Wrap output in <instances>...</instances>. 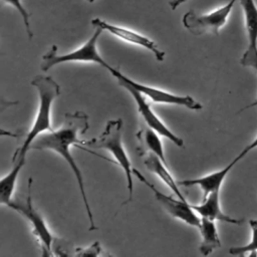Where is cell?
I'll return each mask as SVG.
<instances>
[{
  "label": "cell",
  "mask_w": 257,
  "mask_h": 257,
  "mask_svg": "<svg viewBox=\"0 0 257 257\" xmlns=\"http://www.w3.org/2000/svg\"><path fill=\"white\" fill-rule=\"evenodd\" d=\"M88 2H93V1H95V0H87Z\"/></svg>",
  "instance_id": "obj_23"
},
{
  "label": "cell",
  "mask_w": 257,
  "mask_h": 257,
  "mask_svg": "<svg viewBox=\"0 0 257 257\" xmlns=\"http://www.w3.org/2000/svg\"><path fill=\"white\" fill-rule=\"evenodd\" d=\"M242 7L247 33V47L240 63L257 71V5L255 0H239Z\"/></svg>",
  "instance_id": "obj_9"
},
{
  "label": "cell",
  "mask_w": 257,
  "mask_h": 257,
  "mask_svg": "<svg viewBox=\"0 0 257 257\" xmlns=\"http://www.w3.org/2000/svg\"><path fill=\"white\" fill-rule=\"evenodd\" d=\"M250 229H251V240L248 244L243 246L232 247L229 250V253L232 255H245L249 254V256H257V219H251L249 221Z\"/></svg>",
  "instance_id": "obj_18"
},
{
  "label": "cell",
  "mask_w": 257,
  "mask_h": 257,
  "mask_svg": "<svg viewBox=\"0 0 257 257\" xmlns=\"http://www.w3.org/2000/svg\"><path fill=\"white\" fill-rule=\"evenodd\" d=\"M191 207L201 216L214 221H222L233 225H241L244 220L225 214L220 205V191H215L203 199L199 205L191 204Z\"/></svg>",
  "instance_id": "obj_14"
},
{
  "label": "cell",
  "mask_w": 257,
  "mask_h": 257,
  "mask_svg": "<svg viewBox=\"0 0 257 257\" xmlns=\"http://www.w3.org/2000/svg\"><path fill=\"white\" fill-rule=\"evenodd\" d=\"M25 165V159H20L14 163L12 170L4 176L0 181V204L6 205L14 199L13 194L15 191V185L18 178V175Z\"/></svg>",
  "instance_id": "obj_16"
},
{
  "label": "cell",
  "mask_w": 257,
  "mask_h": 257,
  "mask_svg": "<svg viewBox=\"0 0 257 257\" xmlns=\"http://www.w3.org/2000/svg\"><path fill=\"white\" fill-rule=\"evenodd\" d=\"M31 186H32V179L29 178L26 198L22 200L13 199L8 204V207L18 212L22 216H24L30 222V224L32 225V233L36 236V238L40 242L43 255L49 256L51 255L54 237L51 235L50 231L48 230L42 216L36 211V209L33 206L32 196H31Z\"/></svg>",
  "instance_id": "obj_6"
},
{
  "label": "cell",
  "mask_w": 257,
  "mask_h": 257,
  "mask_svg": "<svg viewBox=\"0 0 257 257\" xmlns=\"http://www.w3.org/2000/svg\"><path fill=\"white\" fill-rule=\"evenodd\" d=\"M251 106H257V98H256V100H255L252 104H250V105L247 106V107H251ZM247 107H246V108H247Z\"/></svg>",
  "instance_id": "obj_22"
},
{
  "label": "cell",
  "mask_w": 257,
  "mask_h": 257,
  "mask_svg": "<svg viewBox=\"0 0 257 257\" xmlns=\"http://www.w3.org/2000/svg\"><path fill=\"white\" fill-rule=\"evenodd\" d=\"M185 1H186V0H171L169 4H170L171 8H172L173 10H175V9L178 8L181 4H183Z\"/></svg>",
  "instance_id": "obj_21"
},
{
  "label": "cell",
  "mask_w": 257,
  "mask_h": 257,
  "mask_svg": "<svg viewBox=\"0 0 257 257\" xmlns=\"http://www.w3.org/2000/svg\"><path fill=\"white\" fill-rule=\"evenodd\" d=\"M103 29L101 27L96 26L95 31L91 35V37L79 48L65 53V54H57V46L52 45L50 50L47 51L43 56L40 64V69L44 72L51 69L53 66L57 64H61L63 62H71V61H80V62H94L104 67L105 69H109L111 66L102 58V56L98 53L96 43L101 35Z\"/></svg>",
  "instance_id": "obj_4"
},
{
  "label": "cell",
  "mask_w": 257,
  "mask_h": 257,
  "mask_svg": "<svg viewBox=\"0 0 257 257\" xmlns=\"http://www.w3.org/2000/svg\"><path fill=\"white\" fill-rule=\"evenodd\" d=\"M239 161L241 160L236 156L225 168L219 171L210 173L206 176L199 177V178L181 180V181H178V184L179 186H185V187H193V186L200 187L201 190L203 191V199H204L212 192L220 191L225 178Z\"/></svg>",
  "instance_id": "obj_13"
},
{
  "label": "cell",
  "mask_w": 257,
  "mask_h": 257,
  "mask_svg": "<svg viewBox=\"0 0 257 257\" xmlns=\"http://www.w3.org/2000/svg\"><path fill=\"white\" fill-rule=\"evenodd\" d=\"M108 71L111 73L112 76H114L117 79V82L120 86L124 84L130 85L138 91H140L143 95L148 96L151 100H153L156 103L175 104L187 107L191 110H200L203 107L199 101H197L190 95H177L147 84L137 82L132 78L127 77L126 75H124L122 72H120L118 68H113L112 66L108 69Z\"/></svg>",
  "instance_id": "obj_7"
},
{
  "label": "cell",
  "mask_w": 257,
  "mask_h": 257,
  "mask_svg": "<svg viewBox=\"0 0 257 257\" xmlns=\"http://www.w3.org/2000/svg\"><path fill=\"white\" fill-rule=\"evenodd\" d=\"M124 89H126L130 94L132 95V97L134 98L138 110L140 112V114L142 115L143 119L145 120V122L147 123V125L149 127H151L152 130L156 131L160 136L170 140L172 143H174L176 146L182 148L184 146V142L181 138H179L178 136H176L157 115L156 113L153 111L151 105L148 103L145 95H143L140 91H138L137 89H135L134 87L130 86V85H121Z\"/></svg>",
  "instance_id": "obj_11"
},
{
  "label": "cell",
  "mask_w": 257,
  "mask_h": 257,
  "mask_svg": "<svg viewBox=\"0 0 257 257\" xmlns=\"http://www.w3.org/2000/svg\"><path fill=\"white\" fill-rule=\"evenodd\" d=\"M4 3L6 4H9V5H12L18 12L19 14L21 15L22 17V20L24 22V25H25V28H26V32L28 34V37L29 39L32 38L33 36V33H32V29H31V25H30V21H29V18H30V14L29 12L25 9V7L23 6L21 0H2Z\"/></svg>",
  "instance_id": "obj_19"
},
{
  "label": "cell",
  "mask_w": 257,
  "mask_h": 257,
  "mask_svg": "<svg viewBox=\"0 0 257 257\" xmlns=\"http://www.w3.org/2000/svg\"><path fill=\"white\" fill-rule=\"evenodd\" d=\"M255 149H257V137H256L249 145H247V146L237 155V157H238L240 160H242L248 153H250L251 151H253V150H255Z\"/></svg>",
  "instance_id": "obj_20"
},
{
  "label": "cell",
  "mask_w": 257,
  "mask_h": 257,
  "mask_svg": "<svg viewBox=\"0 0 257 257\" xmlns=\"http://www.w3.org/2000/svg\"><path fill=\"white\" fill-rule=\"evenodd\" d=\"M236 2L237 0H229L225 5L204 14L189 10L183 15V25L193 35L199 36L205 33L218 35L220 29L227 23Z\"/></svg>",
  "instance_id": "obj_5"
},
{
  "label": "cell",
  "mask_w": 257,
  "mask_h": 257,
  "mask_svg": "<svg viewBox=\"0 0 257 257\" xmlns=\"http://www.w3.org/2000/svg\"><path fill=\"white\" fill-rule=\"evenodd\" d=\"M33 85L38 91L39 107L34 118V122L26 135L23 145L17 149L13 155V164L20 159H25L27 152L33 141L41 134L53 131L51 126V106L53 101L60 94L59 84L49 75H36L31 80Z\"/></svg>",
  "instance_id": "obj_2"
},
{
  "label": "cell",
  "mask_w": 257,
  "mask_h": 257,
  "mask_svg": "<svg viewBox=\"0 0 257 257\" xmlns=\"http://www.w3.org/2000/svg\"><path fill=\"white\" fill-rule=\"evenodd\" d=\"M159 136L160 135L156 131L152 130L149 126L139 131L137 134V138L140 141L142 147L153 152L155 155L161 158L165 164H167L164 149Z\"/></svg>",
  "instance_id": "obj_17"
},
{
  "label": "cell",
  "mask_w": 257,
  "mask_h": 257,
  "mask_svg": "<svg viewBox=\"0 0 257 257\" xmlns=\"http://www.w3.org/2000/svg\"><path fill=\"white\" fill-rule=\"evenodd\" d=\"M91 24L94 27H96V26L101 27L103 30L109 32L110 34L114 35L115 37L119 38L120 40H122L124 42L131 43L134 45H138V46H141V47L149 50L158 61H163L165 59V52L157 45V43L153 39L137 32V31L108 23L98 17L93 18L91 20Z\"/></svg>",
  "instance_id": "obj_10"
},
{
  "label": "cell",
  "mask_w": 257,
  "mask_h": 257,
  "mask_svg": "<svg viewBox=\"0 0 257 257\" xmlns=\"http://www.w3.org/2000/svg\"><path fill=\"white\" fill-rule=\"evenodd\" d=\"M82 145L92 149L106 150L112 155L115 162L118 164V166H120L125 175L126 188L128 191V198L126 202H131L134 195L133 167L122 146L121 118L108 120L105 124L103 132L98 137L92 138L88 141H82Z\"/></svg>",
  "instance_id": "obj_3"
},
{
  "label": "cell",
  "mask_w": 257,
  "mask_h": 257,
  "mask_svg": "<svg viewBox=\"0 0 257 257\" xmlns=\"http://www.w3.org/2000/svg\"><path fill=\"white\" fill-rule=\"evenodd\" d=\"M133 174L154 193L157 201L171 216L187 223L190 226H193L196 228L200 227L201 218L197 216V214L195 213L196 211L191 207L190 203H188L187 201H183L179 198L175 199L170 195H166L160 192L151 182H149L144 177V175L140 171L134 168H133Z\"/></svg>",
  "instance_id": "obj_8"
},
{
  "label": "cell",
  "mask_w": 257,
  "mask_h": 257,
  "mask_svg": "<svg viewBox=\"0 0 257 257\" xmlns=\"http://www.w3.org/2000/svg\"><path fill=\"white\" fill-rule=\"evenodd\" d=\"M88 127V116L85 112L78 110L74 112H66L62 126L58 130H53L51 132H46L39 135L31 144L30 150H51L62 157L64 161H66L78 184V188L89 221V231H93L96 230L97 227L94 223L93 215L86 197L83 177L80 169L78 168L74 158L69 151V148L72 145H82V141L78 139V135L85 134Z\"/></svg>",
  "instance_id": "obj_1"
},
{
  "label": "cell",
  "mask_w": 257,
  "mask_h": 257,
  "mask_svg": "<svg viewBox=\"0 0 257 257\" xmlns=\"http://www.w3.org/2000/svg\"><path fill=\"white\" fill-rule=\"evenodd\" d=\"M198 229L202 236L200 252L204 256L210 255L215 249L221 247V241L214 220L201 217V224Z\"/></svg>",
  "instance_id": "obj_15"
},
{
  "label": "cell",
  "mask_w": 257,
  "mask_h": 257,
  "mask_svg": "<svg viewBox=\"0 0 257 257\" xmlns=\"http://www.w3.org/2000/svg\"><path fill=\"white\" fill-rule=\"evenodd\" d=\"M138 152L140 153V156L143 158L144 165L150 171L151 173L157 175L171 190L172 192L177 196V198L187 201L181 190L179 189L178 182L175 181L173 176L171 175L167 164H165L161 158H159L157 155H155L153 152L140 147L138 148Z\"/></svg>",
  "instance_id": "obj_12"
}]
</instances>
